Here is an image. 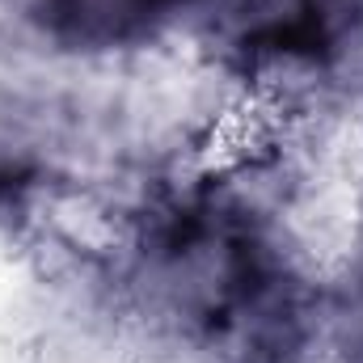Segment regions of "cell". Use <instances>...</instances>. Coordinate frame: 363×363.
I'll return each instance as SVG.
<instances>
[{"mask_svg": "<svg viewBox=\"0 0 363 363\" xmlns=\"http://www.w3.org/2000/svg\"><path fill=\"white\" fill-rule=\"evenodd\" d=\"M186 4L190 0H43V21L64 43L110 47L148 34Z\"/></svg>", "mask_w": 363, "mask_h": 363, "instance_id": "1", "label": "cell"}]
</instances>
